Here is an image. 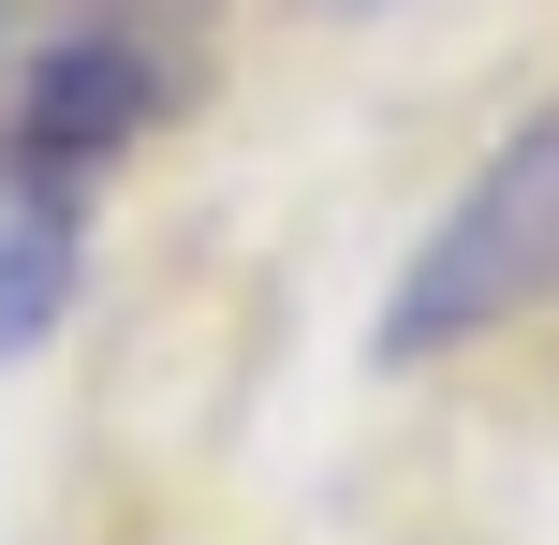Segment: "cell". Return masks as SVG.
<instances>
[{
    "label": "cell",
    "mask_w": 559,
    "mask_h": 545,
    "mask_svg": "<svg viewBox=\"0 0 559 545\" xmlns=\"http://www.w3.org/2000/svg\"><path fill=\"white\" fill-rule=\"evenodd\" d=\"M222 74V0H0V147L118 163Z\"/></svg>",
    "instance_id": "obj_1"
},
{
    "label": "cell",
    "mask_w": 559,
    "mask_h": 545,
    "mask_svg": "<svg viewBox=\"0 0 559 545\" xmlns=\"http://www.w3.org/2000/svg\"><path fill=\"white\" fill-rule=\"evenodd\" d=\"M531 310H559V88L442 192V222L413 236L383 324H368V369H442Z\"/></svg>",
    "instance_id": "obj_2"
},
{
    "label": "cell",
    "mask_w": 559,
    "mask_h": 545,
    "mask_svg": "<svg viewBox=\"0 0 559 545\" xmlns=\"http://www.w3.org/2000/svg\"><path fill=\"white\" fill-rule=\"evenodd\" d=\"M74 281H88V177L45 147H0V369H29L74 324Z\"/></svg>",
    "instance_id": "obj_3"
},
{
    "label": "cell",
    "mask_w": 559,
    "mask_h": 545,
    "mask_svg": "<svg viewBox=\"0 0 559 545\" xmlns=\"http://www.w3.org/2000/svg\"><path fill=\"white\" fill-rule=\"evenodd\" d=\"M309 15H397V0H309Z\"/></svg>",
    "instance_id": "obj_4"
}]
</instances>
